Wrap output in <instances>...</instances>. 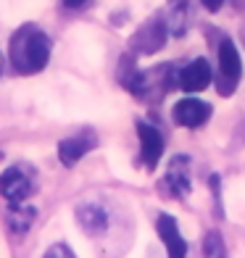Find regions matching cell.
Returning a JSON list of instances; mask_svg holds the SVG:
<instances>
[{
    "mask_svg": "<svg viewBox=\"0 0 245 258\" xmlns=\"http://www.w3.org/2000/svg\"><path fill=\"white\" fill-rule=\"evenodd\" d=\"M203 253H206V255H224V253H227V248H224V242H221V234H219V232H208V234H206Z\"/></svg>",
    "mask_w": 245,
    "mask_h": 258,
    "instance_id": "cell-14",
    "label": "cell"
},
{
    "mask_svg": "<svg viewBox=\"0 0 245 258\" xmlns=\"http://www.w3.org/2000/svg\"><path fill=\"white\" fill-rule=\"evenodd\" d=\"M211 82H214V74L206 58H195L179 72V87L185 92H203Z\"/></svg>",
    "mask_w": 245,
    "mask_h": 258,
    "instance_id": "cell-6",
    "label": "cell"
},
{
    "mask_svg": "<svg viewBox=\"0 0 245 258\" xmlns=\"http://www.w3.org/2000/svg\"><path fill=\"white\" fill-rule=\"evenodd\" d=\"M188 21H190V3L188 0H177V3L171 6V11H169L166 29L171 34H177V37H182V34L188 32Z\"/></svg>",
    "mask_w": 245,
    "mask_h": 258,
    "instance_id": "cell-12",
    "label": "cell"
},
{
    "mask_svg": "<svg viewBox=\"0 0 245 258\" xmlns=\"http://www.w3.org/2000/svg\"><path fill=\"white\" fill-rule=\"evenodd\" d=\"M166 187L177 198L190 195L193 182H190V158L188 156H174V161L169 163V171H166Z\"/></svg>",
    "mask_w": 245,
    "mask_h": 258,
    "instance_id": "cell-9",
    "label": "cell"
},
{
    "mask_svg": "<svg viewBox=\"0 0 245 258\" xmlns=\"http://www.w3.org/2000/svg\"><path fill=\"white\" fill-rule=\"evenodd\" d=\"M50 61V40L37 27H21L11 40V63L19 74H37Z\"/></svg>",
    "mask_w": 245,
    "mask_h": 258,
    "instance_id": "cell-1",
    "label": "cell"
},
{
    "mask_svg": "<svg viewBox=\"0 0 245 258\" xmlns=\"http://www.w3.org/2000/svg\"><path fill=\"white\" fill-rule=\"evenodd\" d=\"M211 187H214V201H216V214L221 216V184H219V174L211 177Z\"/></svg>",
    "mask_w": 245,
    "mask_h": 258,
    "instance_id": "cell-15",
    "label": "cell"
},
{
    "mask_svg": "<svg viewBox=\"0 0 245 258\" xmlns=\"http://www.w3.org/2000/svg\"><path fill=\"white\" fill-rule=\"evenodd\" d=\"M137 135H140V158H143L145 169L153 171L163 156V137L156 126L145 121H137Z\"/></svg>",
    "mask_w": 245,
    "mask_h": 258,
    "instance_id": "cell-4",
    "label": "cell"
},
{
    "mask_svg": "<svg viewBox=\"0 0 245 258\" xmlns=\"http://www.w3.org/2000/svg\"><path fill=\"white\" fill-rule=\"evenodd\" d=\"M0 66H3V58H0Z\"/></svg>",
    "mask_w": 245,
    "mask_h": 258,
    "instance_id": "cell-19",
    "label": "cell"
},
{
    "mask_svg": "<svg viewBox=\"0 0 245 258\" xmlns=\"http://www.w3.org/2000/svg\"><path fill=\"white\" fill-rule=\"evenodd\" d=\"M98 145L95 135H79V137H66L58 143V158L64 166H77L92 148Z\"/></svg>",
    "mask_w": 245,
    "mask_h": 258,
    "instance_id": "cell-8",
    "label": "cell"
},
{
    "mask_svg": "<svg viewBox=\"0 0 245 258\" xmlns=\"http://www.w3.org/2000/svg\"><path fill=\"white\" fill-rule=\"evenodd\" d=\"M29 190H32V184L24 174H21V169H6L0 174V195H3L6 201H11V206L24 203Z\"/></svg>",
    "mask_w": 245,
    "mask_h": 258,
    "instance_id": "cell-10",
    "label": "cell"
},
{
    "mask_svg": "<svg viewBox=\"0 0 245 258\" xmlns=\"http://www.w3.org/2000/svg\"><path fill=\"white\" fill-rule=\"evenodd\" d=\"M171 116H174V124L188 126V129H198L211 119V105L201 98H182V100L174 103Z\"/></svg>",
    "mask_w": 245,
    "mask_h": 258,
    "instance_id": "cell-3",
    "label": "cell"
},
{
    "mask_svg": "<svg viewBox=\"0 0 245 258\" xmlns=\"http://www.w3.org/2000/svg\"><path fill=\"white\" fill-rule=\"evenodd\" d=\"M45 255H50V258H53V255H66V258H72V255H74V250H72V248H66L64 242H58V245H53V248H50L48 253H45Z\"/></svg>",
    "mask_w": 245,
    "mask_h": 258,
    "instance_id": "cell-16",
    "label": "cell"
},
{
    "mask_svg": "<svg viewBox=\"0 0 245 258\" xmlns=\"http://www.w3.org/2000/svg\"><path fill=\"white\" fill-rule=\"evenodd\" d=\"M85 3H87V0H64V6H69V8H79Z\"/></svg>",
    "mask_w": 245,
    "mask_h": 258,
    "instance_id": "cell-18",
    "label": "cell"
},
{
    "mask_svg": "<svg viewBox=\"0 0 245 258\" xmlns=\"http://www.w3.org/2000/svg\"><path fill=\"white\" fill-rule=\"evenodd\" d=\"M32 219H34V208H21V203H14L11 208V216H8V224L14 232H27L32 227Z\"/></svg>",
    "mask_w": 245,
    "mask_h": 258,
    "instance_id": "cell-13",
    "label": "cell"
},
{
    "mask_svg": "<svg viewBox=\"0 0 245 258\" xmlns=\"http://www.w3.org/2000/svg\"><path fill=\"white\" fill-rule=\"evenodd\" d=\"M166 21L163 19H150L145 21L140 32L132 37V48L137 53H156L163 48V42H166Z\"/></svg>",
    "mask_w": 245,
    "mask_h": 258,
    "instance_id": "cell-5",
    "label": "cell"
},
{
    "mask_svg": "<svg viewBox=\"0 0 245 258\" xmlns=\"http://www.w3.org/2000/svg\"><path fill=\"white\" fill-rule=\"evenodd\" d=\"M77 221L87 234H103L108 229V214L100 203H82L77 208Z\"/></svg>",
    "mask_w": 245,
    "mask_h": 258,
    "instance_id": "cell-11",
    "label": "cell"
},
{
    "mask_svg": "<svg viewBox=\"0 0 245 258\" xmlns=\"http://www.w3.org/2000/svg\"><path fill=\"white\" fill-rule=\"evenodd\" d=\"M156 229H158V237H161L163 245H166V253H169L171 258L188 255V242H185V237L179 234L177 221H174L169 214H158V219H156Z\"/></svg>",
    "mask_w": 245,
    "mask_h": 258,
    "instance_id": "cell-7",
    "label": "cell"
},
{
    "mask_svg": "<svg viewBox=\"0 0 245 258\" xmlns=\"http://www.w3.org/2000/svg\"><path fill=\"white\" fill-rule=\"evenodd\" d=\"M240 77H242V58L237 53V45L229 37H224L219 42V82H216L219 95L229 98L237 90Z\"/></svg>",
    "mask_w": 245,
    "mask_h": 258,
    "instance_id": "cell-2",
    "label": "cell"
},
{
    "mask_svg": "<svg viewBox=\"0 0 245 258\" xmlns=\"http://www.w3.org/2000/svg\"><path fill=\"white\" fill-rule=\"evenodd\" d=\"M201 3H203V8H206V11L216 14V11H219L221 6H224V0H201Z\"/></svg>",
    "mask_w": 245,
    "mask_h": 258,
    "instance_id": "cell-17",
    "label": "cell"
}]
</instances>
